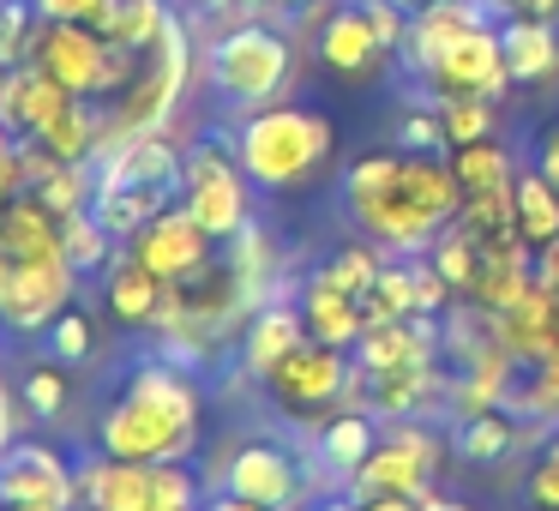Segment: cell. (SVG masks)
<instances>
[{"label":"cell","instance_id":"obj_1","mask_svg":"<svg viewBox=\"0 0 559 511\" xmlns=\"http://www.w3.org/2000/svg\"><path fill=\"white\" fill-rule=\"evenodd\" d=\"M343 217L355 235L385 247L391 259H421L439 235L457 223L463 187L451 175V157L379 145L343 169Z\"/></svg>","mask_w":559,"mask_h":511},{"label":"cell","instance_id":"obj_2","mask_svg":"<svg viewBox=\"0 0 559 511\" xmlns=\"http://www.w3.org/2000/svg\"><path fill=\"white\" fill-rule=\"evenodd\" d=\"M199 445H205V391L193 367L169 355L133 361L109 409L97 415V451L127 463H193Z\"/></svg>","mask_w":559,"mask_h":511},{"label":"cell","instance_id":"obj_3","mask_svg":"<svg viewBox=\"0 0 559 511\" xmlns=\"http://www.w3.org/2000/svg\"><path fill=\"white\" fill-rule=\"evenodd\" d=\"M295 31L277 19H235L199 37V79L217 97L223 115H253L265 103H283L295 85Z\"/></svg>","mask_w":559,"mask_h":511},{"label":"cell","instance_id":"obj_4","mask_svg":"<svg viewBox=\"0 0 559 511\" xmlns=\"http://www.w3.org/2000/svg\"><path fill=\"white\" fill-rule=\"evenodd\" d=\"M229 145L241 157L247 181L259 187L265 199H289L313 181L319 169L331 163L337 151V121L313 103H265L253 115H235L229 127Z\"/></svg>","mask_w":559,"mask_h":511},{"label":"cell","instance_id":"obj_5","mask_svg":"<svg viewBox=\"0 0 559 511\" xmlns=\"http://www.w3.org/2000/svg\"><path fill=\"white\" fill-rule=\"evenodd\" d=\"M445 451L451 439L439 433L427 415H403V421H385L379 427V445L373 457L361 463V470L349 475V494L361 499H427L439 482V470H445Z\"/></svg>","mask_w":559,"mask_h":511},{"label":"cell","instance_id":"obj_6","mask_svg":"<svg viewBox=\"0 0 559 511\" xmlns=\"http://www.w3.org/2000/svg\"><path fill=\"white\" fill-rule=\"evenodd\" d=\"M259 187L247 181L241 157H235L229 133H205L187 145V163H181V205L199 217V229L211 235V241H229V235H241L247 223L259 217L253 211Z\"/></svg>","mask_w":559,"mask_h":511},{"label":"cell","instance_id":"obj_7","mask_svg":"<svg viewBox=\"0 0 559 511\" xmlns=\"http://www.w3.org/2000/svg\"><path fill=\"white\" fill-rule=\"evenodd\" d=\"M205 487H229V494L253 499L265 511H301L313 506V482H307V463L295 457L289 439H271V433H247L235 445L217 451Z\"/></svg>","mask_w":559,"mask_h":511},{"label":"cell","instance_id":"obj_8","mask_svg":"<svg viewBox=\"0 0 559 511\" xmlns=\"http://www.w3.org/2000/svg\"><path fill=\"white\" fill-rule=\"evenodd\" d=\"M31 61H37L49 79H61L73 97L109 103V97H121V91H127L139 55L133 49H115L97 25H37Z\"/></svg>","mask_w":559,"mask_h":511},{"label":"cell","instance_id":"obj_9","mask_svg":"<svg viewBox=\"0 0 559 511\" xmlns=\"http://www.w3.org/2000/svg\"><path fill=\"white\" fill-rule=\"evenodd\" d=\"M265 397L277 403L283 415H331L361 403V367H355V349H331V343L307 337L301 349H289L265 379ZM367 409V403H361Z\"/></svg>","mask_w":559,"mask_h":511},{"label":"cell","instance_id":"obj_10","mask_svg":"<svg viewBox=\"0 0 559 511\" xmlns=\"http://www.w3.org/2000/svg\"><path fill=\"white\" fill-rule=\"evenodd\" d=\"M427 97H506L511 91V67H506V43L499 25H481L469 37H457L433 67L421 73Z\"/></svg>","mask_w":559,"mask_h":511},{"label":"cell","instance_id":"obj_11","mask_svg":"<svg viewBox=\"0 0 559 511\" xmlns=\"http://www.w3.org/2000/svg\"><path fill=\"white\" fill-rule=\"evenodd\" d=\"M79 271L73 259H55V265H19L13 259V283L0 295V331H19V337H43L67 307L79 301Z\"/></svg>","mask_w":559,"mask_h":511},{"label":"cell","instance_id":"obj_12","mask_svg":"<svg viewBox=\"0 0 559 511\" xmlns=\"http://www.w3.org/2000/svg\"><path fill=\"white\" fill-rule=\"evenodd\" d=\"M127 247H133V259H139L145 271H157L163 283H187V277H199V271H205L211 259L223 253V241H211V235L199 229V217L181 205V199H175L169 211H157V217H151Z\"/></svg>","mask_w":559,"mask_h":511},{"label":"cell","instance_id":"obj_13","mask_svg":"<svg viewBox=\"0 0 559 511\" xmlns=\"http://www.w3.org/2000/svg\"><path fill=\"white\" fill-rule=\"evenodd\" d=\"M79 499V470L49 445V439H13L0 457V511L13 506H61L73 511Z\"/></svg>","mask_w":559,"mask_h":511},{"label":"cell","instance_id":"obj_14","mask_svg":"<svg viewBox=\"0 0 559 511\" xmlns=\"http://www.w3.org/2000/svg\"><path fill=\"white\" fill-rule=\"evenodd\" d=\"M313 55L325 73L349 79V85H361V79H373L379 67L391 61V49L379 43L373 19H367L361 0H337V7H325V19L313 25Z\"/></svg>","mask_w":559,"mask_h":511},{"label":"cell","instance_id":"obj_15","mask_svg":"<svg viewBox=\"0 0 559 511\" xmlns=\"http://www.w3.org/2000/svg\"><path fill=\"white\" fill-rule=\"evenodd\" d=\"M67 103H73V91L49 79L37 61H19L0 73V127L13 139H43L67 115Z\"/></svg>","mask_w":559,"mask_h":511},{"label":"cell","instance_id":"obj_16","mask_svg":"<svg viewBox=\"0 0 559 511\" xmlns=\"http://www.w3.org/2000/svg\"><path fill=\"white\" fill-rule=\"evenodd\" d=\"M301 343H307L301 301H295V295H283V301L253 307V319L241 325V343H235V367H241V379L265 385V379H271V367H277L289 349H301Z\"/></svg>","mask_w":559,"mask_h":511},{"label":"cell","instance_id":"obj_17","mask_svg":"<svg viewBox=\"0 0 559 511\" xmlns=\"http://www.w3.org/2000/svg\"><path fill=\"white\" fill-rule=\"evenodd\" d=\"M493 19H499V13H493V0H433V7L409 13V43H403L397 61L409 67L415 79H421L427 67H433L457 37H469V31L493 25Z\"/></svg>","mask_w":559,"mask_h":511},{"label":"cell","instance_id":"obj_18","mask_svg":"<svg viewBox=\"0 0 559 511\" xmlns=\"http://www.w3.org/2000/svg\"><path fill=\"white\" fill-rule=\"evenodd\" d=\"M361 403L379 421L451 409V367L421 361V367H397V373H373V379H361Z\"/></svg>","mask_w":559,"mask_h":511},{"label":"cell","instance_id":"obj_19","mask_svg":"<svg viewBox=\"0 0 559 511\" xmlns=\"http://www.w3.org/2000/svg\"><path fill=\"white\" fill-rule=\"evenodd\" d=\"M439 319L415 313V319H385V325H367L361 343H355V367H361V379L373 373H397V367H421V361H439Z\"/></svg>","mask_w":559,"mask_h":511},{"label":"cell","instance_id":"obj_20","mask_svg":"<svg viewBox=\"0 0 559 511\" xmlns=\"http://www.w3.org/2000/svg\"><path fill=\"white\" fill-rule=\"evenodd\" d=\"M73 470H79L73 511H151V463H127V457H109V451H91Z\"/></svg>","mask_w":559,"mask_h":511},{"label":"cell","instance_id":"obj_21","mask_svg":"<svg viewBox=\"0 0 559 511\" xmlns=\"http://www.w3.org/2000/svg\"><path fill=\"white\" fill-rule=\"evenodd\" d=\"M379 415L361 409V403H349V409H331L325 421L313 427V470L337 475V487H349V475L361 470L367 457H373L379 445Z\"/></svg>","mask_w":559,"mask_h":511},{"label":"cell","instance_id":"obj_22","mask_svg":"<svg viewBox=\"0 0 559 511\" xmlns=\"http://www.w3.org/2000/svg\"><path fill=\"white\" fill-rule=\"evenodd\" d=\"M163 295H169V283H163L157 271L139 265L133 247H121V253L103 265V313H109L121 331H151L157 325Z\"/></svg>","mask_w":559,"mask_h":511},{"label":"cell","instance_id":"obj_23","mask_svg":"<svg viewBox=\"0 0 559 511\" xmlns=\"http://www.w3.org/2000/svg\"><path fill=\"white\" fill-rule=\"evenodd\" d=\"M295 301H301L307 337L331 343V349H355V343H361V331H367V307H361V295L337 289V283H331L319 265L301 277V295H295Z\"/></svg>","mask_w":559,"mask_h":511},{"label":"cell","instance_id":"obj_24","mask_svg":"<svg viewBox=\"0 0 559 511\" xmlns=\"http://www.w3.org/2000/svg\"><path fill=\"white\" fill-rule=\"evenodd\" d=\"M0 253H13L19 265H55V259H67L61 217L37 193H13L0 205Z\"/></svg>","mask_w":559,"mask_h":511},{"label":"cell","instance_id":"obj_25","mask_svg":"<svg viewBox=\"0 0 559 511\" xmlns=\"http://www.w3.org/2000/svg\"><path fill=\"white\" fill-rule=\"evenodd\" d=\"M499 43H506L511 85H554L559 79V25L535 13H506L499 19Z\"/></svg>","mask_w":559,"mask_h":511},{"label":"cell","instance_id":"obj_26","mask_svg":"<svg viewBox=\"0 0 559 511\" xmlns=\"http://www.w3.org/2000/svg\"><path fill=\"white\" fill-rule=\"evenodd\" d=\"M223 259H229V271H235V283H241V295L253 307H265V301H283V247H277V235L265 229V223H247L241 235H229L223 241Z\"/></svg>","mask_w":559,"mask_h":511},{"label":"cell","instance_id":"obj_27","mask_svg":"<svg viewBox=\"0 0 559 511\" xmlns=\"http://www.w3.org/2000/svg\"><path fill=\"white\" fill-rule=\"evenodd\" d=\"M175 193L169 187H133V181H97V193H91V211H97V223L115 235V241H133L139 229H145L157 211H169Z\"/></svg>","mask_w":559,"mask_h":511},{"label":"cell","instance_id":"obj_28","mask_svg":"<svg viewBox=\"0 0 559 511\" xmlns=\"http://www.w3.org/2000/svg\"><path fill=\"white\" fill-rule=\"evenodd\" d=\"M37 145L49 151V157H61V163H97L103 145H109V115H103V103L73 97V103H67V115L37 139Z\"/></svg>","mask_w":559,"mask_h":511},{"label":"cell","instance_id":"obj_29","mask_svg":"<svg viewBox=\"0 0 559 511\" xmlns=\"http://www.w3.org/2000/svg\"><path fill=\"white\" fill-rule=\"evenodd\" d=\"M445 157H451V175H457L463 199L499 193V187L518 181V157H511V145H506L499 133H493V139H475V145H451Z\"/></svg>","mask_w":559,"mask_h":511},{"label":"cell","instance_id":"obj_30","mask_svg":"<svg viewBox=\"0 0 559 511\" xmlns=\"http://www.w3.org/2000/svg\"><path fill=\"white\" fill-rule=\"evenodd\" d=\"M511 223H518V235L530 247H542L559 235V187L547 181L535 163L518 169V181H511Z\"/></svg>","mask_w":559,"mask_h":511},{"label":"cell","instance_id":"obj_31","mask_svg":"<svg viewBox=\"0 0 559 511\" xmlns=\"http://www.w3.org/2000/svg\"><path fill=\"white\" fill-rule=\"evenodd\" d=\"M367 325H385V319H415L421 313V259H385L379 283L367 289Z\"/></svg>","mask_w":559,"mask_h":511},{"label":"cell","instance_id":"obj_32","mask_svg":"<svg viewBox=\"0 0 559 511\" xmlns=\"http://www.w3.org/2000/svg\"><path fill=\"white\" fill-rule=\"evenodd\" d=\"M175 19V0H109V13H103V37L115 43V49H133L145 55L151 43L163 37V25Z\"/></svg>","mask_w":559,"mask_h":511},{"label":"cell","instance_id":"obj_33","mask_svg":"<svg viewBox=\"0 0 559 511\" xmlns=\"http://www.w3.org/2000/svg\"><path fill=\"white\" fill-rule=\"evenodd\" d=\"M385 259H391L385 247H373L367 235H349V241H337L325 259H319V271H325L337 289H349V295H361V301H367V289L379 283V265H385Z\"/></svg>","mask_w":559,"mask_h":511},{"label":"cell","instance_id":"obj_34","mask_svg":"<svg viewBox=\"0 0 559 511\" xmlns=\"http://www.w3.org/2000/svg\"><path fill=\"white\" fill-rule=\"evenodd\" d=\"M61 235H67V259H73L79 277H103V265L121 253V241L97 223V211H73V217H61Z\"/></svg>","mask_w":559,"mask_h":511},{"label":"cell","instance_id":"obj_35","mask_svg":"<svg viewBox=\"0 0 559 511\" xmlns=\"http://www.w3.org/2000/svg\"><path fill=\"white\" fill-rule=\"evenodd\" d=\"M421 259H427V265H433L445 283H451V295H457V301L475 289V265H481V247H475V235L463 229V223H451V229L439 235V241L427 247Z\"/></svg>","mask_w":559,"mask_h":511},{"label":"cell","instance_id":"obj_36","mask_svg":"<svg viewBox=\"0 0 559 511\" xmlns=\"http://www.w3.org/2000/svg\"><path fill=\"white\" fill-rule=\"evenodd\" d=\"M433 103L451 145H475V139L499 133V97H433Z\"/></svg>","mask_w":559,"mask_h":511},{"label":"cell","instance_id":"obj_37","mask_svg":"<svg viewBox=\"0 0 559 511\" xmlns=\"http://www.w3.org/2000/svg\"><path fill=\"white\" fill-rule=\"evenodd\" d=\"M19 403H25L37 421H61L67 403H73V385H67L61 361H37L25 367V379H19Z\"/></svg>","mask_w":559,"mask_h":511},{"label":"cell","instance_id":"obj_38","mask_svg":"<svg viewBox=\"0 0 559 511\" xmlns=\"http://www.w3.org/2000/svg\"><path fill=\"white\" fill-rule=\"evenodd\" d=\"M43 343H49V361H61V367H79V361H91L97 355V319L85 313V307H67L61 319H55L49 331H43Z\"/></svg>","mask_w":559,"mask_h":511},{"label":"cell","instance_id":"obj_39","mask_svg":"<svg viewBox=\"0 0 559 511\" xmlns=\"http://www.w3.org/2000/svg\"><path fill=\"white\" fill-rule=\"evenodd\" d=\"M397 151H427V157H445V151H451L433 97H415L409 109L397 115Z\"/></svg>","mask_w":559,"mask_h":511},{"label":"cell","instance_id":"obj_40","mask_svg":"<svg viewBox=\"0 0 559 511\" xmlns=\"http://www.w3.org/2000/svg\"><path fill=\"white\" fill-rule=\"evenodd\" d=\"M43 25H103L109 0H31Z\"/></svg>","mask_w":559,"mask_h":511},{"label":"cell","instance_id":"obj_41","mask_svg":"<svg viewBox=\"0 0 559 511\" xmlns=\"http://www.w3.org/2000/svg\"><path fill=\"white\" fill-rule=\"evenodd\" d=\"M361 7H367V19H373L379 43H385L391 55H403V43H409V13H403L397 0H361Z\"/></svg>","mask_w":559,"mask_h":511},{"label":"cell","instance_id":"obj_42","mask_svg":"<svg viewBox=\"0 0 559 511\" xmlns=\"http://www.w3.org/2000/svg\"><path fill=\"white\" fill-rule=\"evenodd\" d=\"M530 163H535V169H542L547 181L559 187V121H547L542 133H535V157H530Z\"/></svg>","mask_w":559,"mask_h":511},{"label":"cell","instance_id":"obj_43","mask_svg":"<svg viewBox=\"0 0 559 511\" xmlns=\"http://www.w3.org/2000/svg\"><path fill=\"white\" fill-rule=\"evenodd\" d=\"M13 439H19V397L7 385V367H0V457L13 451Z\"/></svg>","mask_w":559,"mask_h":511},{"label":"cell","instance_id":"obj_44","mask_svg":"<svg viewBox=\"0 0 559 511\" xmlns=\"http://www.w3.org/2000/svg\"><path fill=\"white\" fill-rule=\"evenodd\" d=\"M175 7H181L193 25H205V19H211V31L229 25V0H175ZM199 37H205V31H199Z\"/></svg>","mask_w":559,"mask_h":511},{"label":"cell","instance_id":"obj_45","mask_svg":"<svg viewBox=\"0 0 559 511\" xmlns=\"http://www.w3.org/2000/svg\"><path fill=\"white\" fill-rule=\"evenodd\" d=\"M535 283H542L547 295H559V235L535 247Z\"/></svg>","mask_w":559,"mask_h":511},{"label":"cell","instance_id":"obj_46","mask_svg":"<svg viewBox=\"0 0 559 511\" xmlns=\"http://www.w3.org/2000/svg\"><path fill=\"white\" fill-rule=\"evenodd\" d=\"M199 511H265V506H253V499L229 494V487H211V494H205V506H199Z\"/></svg>","mask_w":559,"mask_h":511},{"label":"cell","instance_id":"obj_47","mask_svg":"<svg viewBox=\"0 0 559 511\" xmlns=\"http://www.w3.org/2000/svg\"><path fill=\"white\" fill-rule=\"evenodd\" d=\"M307 511H367V506H361V499L349 494V487H337V494H319V499H313V506H307Z\"/></svg>","mask_w":559,"mask_h":511},{"label":"cell","instance_id":"obj_48","mask_svg":"<svg viewBox=\"0 0 559 511\" xmlns=\"http://www.w3.org/2000/svg\"><path fill=\"white\" fill-rule=\"evenodd\" d=\"M421 506H427V511H475L469 499H451V494H439V487H433V494L421 499Z\"/></svg>","mask_w":559,"mask_h":511},{"label":"cell","instance_id":"obj_49","mask_svg":"<svg viewBox=\"0 0 559 511\" xmlns=\"http://www.w3.org/2000/svg\"><path fill=\"white\" fill-rule=\"evenodd\" d=\"M367 511H427V506H421V499H397V494H391V499H367Z\"/></svg>","mask_w":559,"mask_h":511},{"label":"cell","instance_id":"obj_50","mask_svg":"<svg viewBox=\"0 0 559 511\" xmlns=\"http://www.w3.org/2000/svg\"><path fill=\"white\" fill-rule=\"evenodd\" d=\"M403 13H421V7H433V0H397Z\"/></svg>","mask_w":559,"mask_h":511},{"label":"cell","instance_id":"obj_51","mask_svg":"<svg viewBox=\"0 0 559 511\" xmlns=\"http://www.w3.org/2000/svg\"><path fill=\"white\" fill-rule=\"evenodd\" d=\"M13 511H61V506H13Z\"/></svg>","mask_w":559,"mask_h":511},{"label":"cell","instance_id":"obj_52","mask_svg":"<svg viewBox=\"0 0 559 511\" xmlns=\"http://www.w3.org/2000/svg\"><path fill=\"white\" fill-rule=\"evenodd\" d=\"M325 7H337V0H325Z\"/></svg>","mask_w":559,"mask_h":511},{"label":"cell","instance_id":"obj_53","mask_svg":"<svg viewBox=\"0 0 559 511\" xmlns=\"http://www.w3.org/2000/svg\"><path fill=\"white\" fill-rule=\"evenodd\" d=\"M0 205H7V199H0Z\"/></svg>","mask_w":559,"mask_h":511}]
</instances>
